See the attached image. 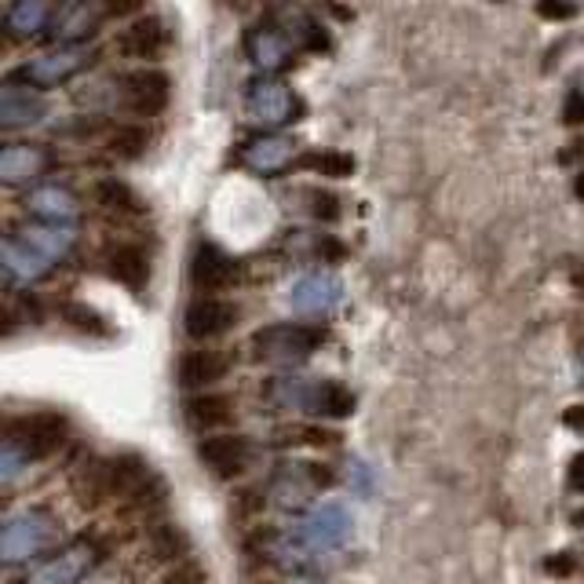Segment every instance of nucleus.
<instances>
[{"label": "nucleus", "instance_id": "nucleus-1", "mask_svg": "<svg viewBox=\"0 0 584 584\" xmlns=\"http://www.w3.org/2000/svg\"><path fill=\"white\" fill-rule=\"evenodd\" d=\"M55 537H59V522H55L52 511L44 508L11 511L4 519V533H0V555H4L8 566L30 563L33 555H41L44 548L55 544Z\"/></svg>", "mask_w": 584, "mask_h": 584}, {"label": "nucleus", "instance_id": "nucleus-2", "mask_svg": "<svg viewBox=\"0 0 584 584\" xmlns=\"http://www.w3.org/2000/svg\"><path fill=\"white\" fill-rule=\"evenodd\" d=\"M326 333L318 326L307 322H282V326H267L252 337V354L260 362H274V365H296L322 348Z\"/></svg>", "mask_w": 584, "mask_h": 584}, {"label": "nucleus", "instance_id": "nucleus-3", "mask_svg": "<svg viewBox=\"0 0 584 584\" xmlns=\"http://www.w3.org/2000/svg\"><path fill=\"white\" fill-rule=\"evenodd\" d=\"M348 537H351V515L333 500L315 504L300 519V526H296V544L311 555L337 552V548L348 544Z\"/></svg>", "mask_w": 584, "mask_h": 584}, {"label": "nucleus", "instance_id": "nucleus-4", "mask_svg": "<svg viewBox=\"0 0 584 584\" xmlns=\"http://www.w3.org/2000/svg\"><path fill=\"white\" fill-rule=\"evenodd\" d=\"M91 63V52L85 44H55V48L33 55L30 63L19 66V77L26 81L30 88H55V85H66L70 77H77Z\"/></svg>", "mask_w": 584, "mask_h": 584}, {"label": "nucleus", "instance_id": "nucleus-5", "mask_svg": "<svg viewBox=\"0 0 584 584\" xmlns=\"http://www.w3.org/2000/svg\"><path fill=\"white\" fill-rule=\"evenodd\" d=\"M91 566H96V544L91 541H70L55 548L48 559H41L37 566L26 570V577L19 584H81Z\"/></svg>", "mask_w": 584, "mask_h": 584}, {"label": "nucleus", "instance_id": "nucleus-6", "mask_svg": "<svg viewBox=\"0 0 584 584\" xmlns=\"http://www.w3.org/2000/svg\"><path fill=\"white\" fill-rule=\"evenodd\" d=\"M289 307L296 315H307V318H326L333 315L340 300H343V282L337 274L329 271H311V274H300L293 285H289Z\"/></svg>", "mask_w": 584, "mask_h": 584}, {"label": "nucleus", "instance_id": "nucleus-7", "mask_svg": "<svg viewBox=\"0 0 584 584\" xmlns=\"http://www.w3.org/2000/svg\"><path fill=\"white\" fill-rule=\"evenodd\" d=\"M245 110H249L252 121L267 124V129H282V124L296 121L300 102H296V96L282 81L260 77V81H252L249 91H245Z\"/></svg>", "mask_w": 584, "mask_h": 584}, {"label": "nucleus", "instance_id": "nucleus-8", "mask_svg": "<svg viewBox=\"0 0 584 584\" xmlns=\"http://www.w3.org/2000/svg\"><path fill=\"white\" fill-rule=\"evenodd\" d=\"M121 91H124V102H129L132 113H140V118H154V113H162L168 107L172 81H168L165 70L143 66V70H132V74L121 77Z\"/></svg>", "mask_w": 584, "mask_h": 584}, {"label": "nucleus", "instance_id": "nucleus-9", "mask_svg": "<svg viewBox=\"0 0 584 584\" xmlns=\"http://www.w3.org/2000/svg\"><path fill=\"white\" fill-rule=\"evenodd\" d=\"M245 52L256 70L263 74H278L293 63V37L282 26H271V22H260V26L249 30L245 37Z\"/></svg>", "mask_w": 584, "mask_h": 584}, {"label": "nucleus", "instance_id": "nucleus-10", "mask_svg": "<svg viewBox=\"0 0 584 584\" xmlns=\"http://www.w3.org/2000/svg\"><path fill=\"white\" fill-rule=\"evenodd\" d=\"M198 456L216 478H238L252 461V445L242 434H209L201 439Z\"/></svg>", "mask_w": 584, "mask_h": 584}, {"label": "nucleus", "instance_id": "nucleus-11", "mask_svg": "<svg viewBox=\"0 0 584 584\" xmlns=\"http://www.w3.org/2000/svg\"><path fill=\"white\" fill-rule=\"evenodd\" d=\"M11 442H19L22 450L33 456H48L52 450H59L63 439H66V420L59 414H33V417H22L11 423L8 431Z\"/></svg>", "mask_w": 584, "mask_h": 584}, {"label": "nucleus", "instance_id": "nucleus-12", "mask_svg": "<svg viewBox=\"0 0 584 584\" xmlns=\"http://www.w3.org/2000/svg\"><path fill=\"white\" fill-rule=\"evenodd\" d=\"M44 113H48V102H44L37 88L15 85V81H8L4 88H0V129L4 132L30 129V124H37Z\"/></svg>", "mask_w": 584, "mask_h": 584}, {"label": "nucleus", "instance_id": "nucleus-13", "mask_svg": "<svg viewBox=\"0 0 584 584\" xmlns=\"http://www.w3.org/2000/svg\"><path fill=\"white\" fill-rule=\"evenodd\" d=\"M190 278H194V289L198 293H223L238 282V260L227 256L220 245L205 242V245H198V252H194Z\"/></svg>", "mask_w": 584, "mask_h": 584}, {"label": "nucleus", "instance_id": "nucleus-14", "mask_svg": "<svg viewBox=\"0 0 584 584\" xmlns=\"http://www.w3.org/2000/svg\"><path fill=\"white\" fill-rule=\"evenodd\" d=\"M52 151L48 146H37V143H8L4 151H0V179L8 183V187H22V183H33L41 179L44 172L52 168Z\"/></svg>", "mask_w": 584, "mask_h": 584}, {"label": "nucleus", "instance_id": "nucleus-15", "mask_svg": "<svg viewBox=\"0 0 584 584\" xmlns=\"http://www.w3.org/2000/svg\"><path fill=\"white\" fill-rule=\"evenodd\" d=\"M234 322H238V304L220 300V296H201V300H194L187 307V315H183L187 337H194V340L223 337Z\"/></svg>", "mask_w": 584, "mask_h": 584}, {"label": "nucleus", "instance_id": "nucleus-16", "mask_svg": "<svg viewBox=\"0 0 584 584\" xmlns=\"http://www.w3.org/2000/svg\"><path fill=\"white\" fill-rule=\"evenodd\" d=\"M26 209L37 216L41 223L48 227H74V220L81 216V201L70 187H59V183H48V187L30 190Z\"/></svg>", "mask_w": 584, "mask_h": 584}, {"label": "nucleus", "instance_id": "nucleus-17", "mask_svg": "<svg viewBox=\"0 0 584 584\" xmlns=\"http://www.w3.org/2000/svg\"><path fill=\"white\" fill-rule=\"evenodd\" d=\"M329 381L318 376H274L271 381V403L282 409H307V414H322Z\"/></svg>", "mask_w": 584, "mask_h": 584}, {"label": "nucleus", "instance_id": "nucleus-18", "mask_svg": "<svg viewBox=\"0 0 584 584\" xmlns=\"http://www.w3.org/2000/svg\"><path fill=\"white\" fill-rule=\"evenodd\" d=\"M296 157V143L285 140V135H252L242 146V165L260 172V176H278L293 165Z\"/></svg>", "mask_w": 584, "mask_h": 584}, {"label": "nucleus", "instance_id": "nucleus-19", "mask_svg": "<svg viewBox=\"0 0 584 584\" xmlns=\"http://www.w3.org/2000/svg\"><path fill=\"white\" fill-rule=\"evenodd\" d=\"M329 475L318 472L315 464H285L271 483V497L282 504V508H293V504L311 500L318 486H326Z\"/></svg>", "mask_w": 584, "mask_h": 584}, {"label": "nucleus", "instance_id": "nucleus-20", "mask_svg": "<svg viewBox=\"0 0 584 584\" xmlns=\"http://www.w3.org/2000/svg\"><path fill=\"white\" fill-rule=\"evenodd\" d=\"M121 52L132 59H157L168 48V26L157 15H140L121 30Z\"/></svg>", "mask_w": 584, "mask_h": 584}, {"label": "nucleus", "instance_id": "nucleus-21", "mask_svg": "<svg viewBox=\"0 0 584 584\" xmlns=\"http://www.w3.org/2000/svg\"><path fill=\"white\" fill-rule=\"evenodd\" d=\"M0 263H4L8 282H15V285H33L52 271V260L33 252L22 238H8L4 249H0Z\"/></svg>", "mask_w": 584, "mask_h": 584}, {"label": "nucleus", "instance_id": "nucleus-22", "mask_svg": "<svg viewBox=\"0 0 584 584\" xmlns=\"http://www.w3.org/2000/svg\"><path fill=\"white\" fill-rule=\"evenodd\" d=\"M107 271L113 282H121L124 289L143 293L146 282H151V263H146V252L140 245H118L107 252Z\"/></svg>", "mask_w": 584, "mask_h": 584}, {"label": "nucleus", "instance_id": "nucleus-23", "mask_svg": "<svg viewBox=\"0 0 584 584\" xmlns=\"http://www.w3.org/2000/svg\"><path fill=\"white\" fill-rule=\"evenodd\" d=\"M227 376V359L220 351H187L179 359V384L187 387V392H198V387H212L216 381H223Z\"/></svg>", "mask_w": 584, "mask_h": 584}, {"label": "nucleus", "instance_id": "nucleus-24", "mask_svg": "<svg viewBox=\"0 0 584 584\" xmlns=\"http://www.w3.org/2000/svg\"><path fill=\"white\" fill-rule=\"evenodd\" d=\"M183 414H187V423L194 431H220L227 423L234 420V403L227 395H194L187 398V406H183Z\"/></svg>", "mask_w": 584, "mask_h": 584}, {"label": "nucleus", "instance_id": "nucleus-25", "mask_svg": "<svg viewBox=\"0 0 584 584\" xmlns=\"http://www.w3.org/2000/svg\"><path fill=\"white\" fill-rule=\"evenodd\" d=\"M102 475H107V486L110 494L118 497H143L146 483H151V467H146L140 456H118V461H110L102 467Z\"/></svg>", "mask_w": 584, "mask_h": 584}, {"label": "nucleus", "instance_id": "nucleus-26", "mask_svg": "<svg viewBox=\"0 0 584 584\" xmlns=\"http://www.w3.org/2000/svg\"><path fill=\"white\" fill-rule=\"evenodd\" d=\"M55 22V8L52 4H41V0H22V4H11L4 11V26L11 37L26 41V37H37Z\"/></svg>", "mask_w": 584, "mask_h": 584}, {"label": "nucleus", "instance_id": "nucleus-27", "mask_svg": "<svg viewBox=\"0 0 584 584\" xmlns=\"http://www.w3.org/2000/svg\"><path fill=\"white\" fill-rule=\"evenodd\" d=\"M19 238L26 242L33 252H41L44 260H63L70 256V249L77 242V231L74 227H48V223H37V227H26V231H19Z\"/></svg>", "mask_w": 584, "mask_h": 584}, {"label": "nucleus", "instance_id": "nucleus-28", "mask_svg": "<svg viewBox=\"0 0 584 584\" xmlns=\"http://www.w3.org/2000/svg\"><path fill=\"white\" fill-rule=\"evenodd\" d=\"M99 19H102V11L96 4H63V8H55V33L66 41H77V37H85V33H91L99 26Z\"/></svg>", "mask_w": 584, "mask_h": 584}, {"label": "nucleus", "instance_id": "nucleus-29", "mask_svg": "<svg viewBox=\"0 0 584 584\" xmlns=\"http://www.w3.org/2000/svg\"><path fill=\"white\" fill-rule=\"evenodd\" d=\"M99 205H107L110 212H124V216H135L143 212V201L135 198V190L129 187V183H118V179H102L99 187Z\"/></svg>", "mask_w": 584, "mask_h": 584}, {"label": "nucleus", "instance_id": "nucleus-30", "mask_svg": "<svg viewBox=\"0 0 584 584\" xmlns=\"http://www.w3.org/2000/svg\"><path fill=\"white\" fill-rule=\"evenodd\" d=\"M110 154L118 157H140L143 146H146V129H140V124H118V129L110 132Z\"/></svg>", "mask_w": 584, "mask_h": 584}, {"label": "nucleus", "instance_id": "nucleus-31", "mask_svg": "<svg viewBox=\"0 0 584 584\" xmlns=\"http://www.w3.org/2000/svg\"><path fill=\"white\" fill-rule=\"evenodd\" d=\"M307 165L318 168L329 179H343V176H351V172H354V157L351 154H340V151H329V154L307 157Z\"/></svg>", "mask_w": 584, "mask_h": 584}, {"label": "nucleus", "instance_id": "nucleus-32", "mask_svg": "<svg viewBox=\"0 0 584 584\" xmlns=\"http://www.w3.org/2000/svg\"><path fill=\"white\" fill-rule=\"evenodd\" d=\"M0 467H4V472H0V478H4V486H11V483H15V478H19L22 467H30V453L22 450L19 442L4 439V453H0Z\"/></svg>", "mask_w": 584, "mask_h": 584}, {"label": "nucleus", "instance_id": "nucleus-33", "mask_svg": "<svg viewBox=\"0 0 584 584\" xmlns=\"http://www.w3.org/2000/svg\"><path fill=\"white\" fill-rule=\"evenodd\" d=\"M162 584H205V570L198 563H176V570H168Z\"/></svg>", "mask_w": 584, "mask_h": 584}, {"label": "nucleus", "instance_id": "nucleus-34", "mask_svg": "<svg viewBox=\"0 0 584 584\" xmlns=\"http://www.w3.org/2000/svg\"><path fill=\"white\" fill-rule=\"evenodd\" d=\"M66 318H74L77 329H91V333H107V326H102V318L96 311H88V307H66Z\"/></svg>", "mask_w": 584, "mask_h": 584}, {"label": "nucleus", "instance_id": "nucleus-35", "mask_svg": "<svg viewBox=\"0 0 584 584\" xmlns=\"http://www.w3.org/2000/svg\"><path fill=\"white\" fill-rule=\"evenodd\" d=\"M311 201H315V216H318V220L333 223L337 216H340V209H337V198H333V194H322V190H315V194H311Z\"/></svg>", "mask_w": 584, "mask_h": 584}, {"label": "nucleus", "instance_id": "nucleus-36", "mask_svg": "<svg viewBox=\"0 0 584 584\" xmlns=\"http://www.w3.org/2000/svg\"><path fill=\"white\" fill-rule=\"evenodd\" d=\"M570 486L584 489V453L574 456V464H570Z\"/></svg>", "mask_w": 584, "mask_h": 584}, {"label": "nucleus", "instance_id": "nucleus-37", "mask_svg": "<svg viewBox=\"0 0 584 584\" xmlns=\"http://www.w3.org/2000/svg\"><path fill=\"white\" fill-rule=\"evenodd\" d=\"M577 8H552V4H541V15L544 19H570Z\"/></svg>", "mask_w": 584, "mask_h": 584}, {"label": "nucleus", "instance_id": "nucleus-38", "mask_svg": "<svg viewBox=\"0 0 584 584\" xmlns=\"http://www.w3.org/2000/svg\"><path fill=\"white\" fill-rule=\"evenodd\" d=\"M581 113H584V96H574V102L566 107V121H581Z\"/></svg>", "mask_w": 584, "mask_h": 584}, {"label": "nucleus", "instance_id": "nucleus-39", "mask_svg": "<svg viewBox=\"0 0 584 584\" xmlns=\"http://www.w3.org/2000/svg\"><path fill=\"white\" fill-rule=\"evenodd\" d=\"M581 384H584V343H581Z\"/></svg>", "mask_w": 584, "mask_h": 584}, {"label": "nucleus", "instance_id": "nucleus-40", "mask_svg": "<svg viewBox=\"0 0 584 584\" xmlns=\"http://www.w3.org/2000/svg\"><path fill=\"white\" fill-rule=\"evenodd\" d=\"M577 190H581V198H584V179H581V187H577Z\"/></svg>", "mask_w": 584, "mask_h": 584}]
</instances>
